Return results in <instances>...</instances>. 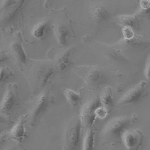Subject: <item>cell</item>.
<instances>
[{"label":"cell","instance_id":"6da1fadb","mask_svg":"<svg viewBox=\"0 0 150 150\" xmlns=\"http://www.w3.org/2000/svg\"><path fill=\"white\" fill-rule=\"evenodd\" d=\"M137 120L136 114L118 117L111 120L102 131L103 143L112 146L121 143L123 133L136 123Z\"/></svg>","mask_w":150,"mask_h":150},{"label":"cell","instance_id":"7a4b0ae2","mask_svg":"<svg viewBox=\"0 0 150 150\" xmlns=\"http://www.w3.org/2000/svg\"><path fill=\"white\" fill-rule=\"evenodd\" d=\"M54 67L51 64L40 63L33 64L30 68L29 81L34 92L43 89L54 72Z\"/></svg>","mask_w":150,"mask_h":150},{"label":"cell","instance_id":"3957f363","mask_svg":"<svg viewBox=\"0 0 150 150\" xmlns=\"http://www.w3.org/2000/svg\"><path fill=\"white\" fill-rule=\"evenodd\" d=\"M18 87L16 84H10L7 86L5 94L0 105L1 113L5 116H10L14 108L20 104Z\"/></svg>","mask_w":150,"mask_h":150},{"label":"cell","instance_id":"277c9868","mask_svg":"<svg viewBox=\"0 0 150 150\" xmlns=\"http://www.w3.org/2000/svg\"><path fill=\"white\" fill-rule=\"evenodd\" d=\"M75 71L91 87H99L105 80L104 74L99 69L92 66H81L75 68Z\"/></svg>","mask_w":150,"mask_h":150},{"label":"cell","instance_id":"5b68a950","mask_svg":"<svg viewBox=\"0 0 150 150\" xmlns=\"http://www.w3.org/2000/svg\"><path fill=\"white\" fill-rule=\"evenodd\" d=\"M81 122L80 119L71 120L67 125L64 148L65 150H74L78 147L80 139Z\"/></svg>","mask_w":150,"mask_h":150},{"label":"cell","instance_id":"8992f818","mask_svg":"<svg viewBox=\"0 0 150 150\" xmlns=\"http://www.w3.org/2000/svg\"><path fill=\"white\" fill-rule=\"evenodd\" d=\"M149 94L147 82L142 81L136 85L129 89L120 98L118 106H124L137 102L146 97Z\"/></svg>","mask_w":150,"mask_h":150},{"label":"cell","instance_id":"52a82bcc","mask_svg":"<svg viewBox=\"0 0 150 150\" xmlns=\"http://www.w3.org/2000/svg\"><path fill=\"white\" fill-rule=\"evenodd\" d=\"M101 105L100 98H95L86 103L82 108L80 119L83 128L87 129L92 127L96 118V109Z\"/></svg>","mask_w":150,"mask_h":150},{"label":"cell","instance_id":"ba28073f","mask_svg":"<svg viewBox=\"0 0 150 150\" xmlns=\"http://www.w3.org/2000/svg\"><path fill=\"white\" fill-rule=\"evenodd\" d=\"M143 134L140 130L129 128L123 133L122 142L128 150H138L143 143Z\"/></svg>","mask_w":150,"mask_h":150},{"label":"cell","instance_id":"9c48e42d","mask_svg":"<svg viewBox=\"0 0 150 150\" xmlns=\"http://www.w3.org/2000/svg\"><path fill=\"white\" fill-rule=\"evenodd\" d=\"M49 97L46 94L39 96L33 103L30 112V125L34 126L43 113L46 111L49 105Z\"/></svg>","mask_w":150,"mask_h":150},{"label":"cell","instance_id":"30bf717a","mask_svg":"<svg viewBox=\"0 0 150 150\" xmlns=\"http://www.w3.org/2000/svg\"><path fill=\"white\" fill-rule=\"evenodd\" d=\"M29 117V114L21 116L13 128L6 133L7 138L19 143H22L27 136L25 124Z\"/></svg>","mask_w":150,"mask_h":150},{"label":"cell","instance_id":"8fae6325","mask_svg":"<svg viewBox=\"0 0 150 150\" xmlns=\"http://www.w3.org/2000/svg\"><path fill=\"white\" fill-rule=\"evenodd\" d=\"M10 47L11 52L16 60L22 65H26L27 61V55L23 47L20 37L16 38L13 41Z\"/></svg>","mask_w":150,"mask_h":150},{"label":"cell","instance_id":"7c38bea8","mask_svg":"<svg viewBox=\"0 0 150 150\" xmlns=\"http://www.w3.org/2000/svg\"><path fill=\"white\" fill-rule=\"evenodd\" d=\"M138 17L136 16L121 15L114 18L113 21L122 27H128L134 30H138L140 28Z\"/></svg>","mask_w":150,"mask_h":150},{"label":"cell","instance_id":"4fadbf2b","mask_svg":"<svg viewBox=\"0 0 150 150\" xmlns=\"http://www.w3.org/2000/svg\"><path fill=\"white\" fill-rule=\"evenodd\" d=\"M90 14L94 20L101 23L107 20L109 14L107 10L103 6L100 4H95L90 8Z\"/></svg>","mask_w":150,"mask_h":150},{"label":"cell","instance_id":"5bb4252c","mask_svg":"<svg viewBox=\"0 0 150 150\" xmlns=\"http://www.w3.org/2000/svg\"><path fill=\"white\" fill-rule=\"evenodd\" d=\"M100 99L102 105L106 109L108 113L111 112L114 109V101L110 88L107 87L103 91Z\"/></svg>","mask_w":150,"mask_h":150},{"label":"cell","instance_id":"9a60e30c","mask_svg":"<svg viewBox=\"0 0 150 150\" xmlns=\"http://www.w3.org/2000/svg\"><path fill=\"white\" fill-rule=\"evenodd\" d=\"M73 50V48H69L58 54L55 62L59 70L64 71L68 68L70 63V57Z\"/></svg>","mask_w":150,"mask_h":150},{"label":"cell","instance_id":"2e32d148","mask_svg":"<svg viewBox=\"0 0 150 150\" xmlns=\"http://www.w3.org/2000/svg\"><path fill=\"white\" fill-rule=\"evenodd\" d=\"M53 30L58 43L61 45L66 46L69 35L66 28L62 24H57L54 26Z\"/></svg>","mask_w":150,"mask_h":150},{"label":"cell","instance_id":"e0dca14e","mask_svg":"<svg viewBox=\"0 0 150 150\" xmlns=\"http://www.w3.org/2000/svg\"><path fill=\"white\" fill-rule=\"evenodd\" d=\"M64 94L67 101L71 106L75 107L80 104L82 101V96L71 89L65 88L63 90Z\"/></svg>","mask_w":150,"mask_h":150},{"label":"cell","instance_id":"ac0fdd59","mask_svg":"<svg viewBox=\"0 0 150 150\" xmlns=\"http://www.w3.org/2000/svg\"><path fill=\"white\" fill-rule=\"evenodd\" d=\"M95 134V131L93 127L87 129L83 142V150H91L94 149Z\"/></svg>","mask_w":150,"mask_h":150},{"label":"cell","instance_id":"d6986e66","mask_svg":"<svg viewBox=\"0 0 150 150\" xmlns=\"http://www.w3.org/2000/svg\"><path fill=\"white\" fill-rule=\"evenodd\" d=\"M47 27V24L44 22L38 24L33 30V36L38 39H41L44 36Z\"/></svg>","mask_w":150,"mask_h":150},{"label":"cell","instance_id":"ffe728a7","mask_svg":"<svg viewBox=\"0 0 150 150\" xmlns=\"http://www.w3.org/2000/svg\"><path fill=\"white\" fill-rule=\"evenodd\" d=\"M14 76L10 69L8 67H2L0 70V81L1 83L5 82L8 79Z\"/></svg>","mask_w":150,"mask_h":150},{"label":"cell","instance_id":"44dd1931","mask_svg":"<svg viewBox=\"0 0 150 150\" xmlns=\"http://www.w3.org/2000/svg\"><path fill=\"white\" fill-rule=\"evenodd\" d=\"M122 34L125 40H130L135 37L134 30L128 27H124L122 29Z\"/></svg>","mask_w":150,"mask_h":150},{"label":"cell","instance_id":"7402d4cb","mask_svg":"<svg viewBox=\"0 0 150 150\" xmlns=\"http://www.w3.org/2000/svg\"><path fill=\"white\" fill-rule=\"evenodd\" d=\"M107 113L106 109L104 107H103L102 105L99 106L96 109V117H97L99 119H103L105 118L107 114Z\"/></svg>","mask_w":150,"mask_h":150},{"label":"cell","instance_id":"603a6c76","mask_svg":"<svg viewBox=\"0 0 150 150\" xmlns=\"http://www.w3.org/2000/svg\"><path fill=\"white\" fill-rule=\"evenodd\" d=\"M17 0H3L1 4V10H6L9 8L15 5Z\"/></svg>","mask_w":150,"mask_h":150},{"label":"cell","instance_id":"cb8c5ba5","mask_svg":"<svg viewBox=\"0 0 150 150\" xmlns=\"http://www.w3.org/2000/svg\"><path fill=\"white\" fill-rule=\"evenodd\" d=\"M137 17H144L148 19H150V7L148 9H140L138 13H137Z\"/></svg>","mask_w":150,"mask_h":150},{"label":"cell","instance_id":"d4e9b609","mask_svg":"<svg viewBox=\"0 0 150 150\" xmlns=\"http://www.w3.org/2000/svg\"><path fill=\"white\" fill-rule=\"evenodd\" d=\"M144 74L145 77L147 78V79L150 80V55L147 58L146 63L145 67Z\"/></svg>","mask_w":150,"mask_h":150},{"label":"cell","instance_id":"484cf974","mask_svg":"<svg viewBox=\"0 0 150 150\" xmlns=\"http://www.w3.org/2000/svg\"><path fill=\"white\" fill-rule=\"evenodd\" d=\"M141 9H146L150 7V0H140Z\"/></svg>","mask_w":150,"mask_h":150},{"label":"cell","instance_id":"4316f807","mask_svg":"<svg viewBox=\"0 0 150 150\" xmlns=\"http://www.w3.org/2000/svg\"><path fill=\"white\" fill-rule=\"evenodd\" d=\"M26 1V0H17V2L15 5L16 7L18 9H20Z\"/></svg>","mask_w":150,"mask_h":150},{"label":"cell","instance_id":"83f0119b","mask_svg":"<svg viewBox=\"0 0 150 150\" xmlns=\"http://www.w3.org/2000/svg\"><path fill=\"white\" fill-rule=\"evenodd\" d=\"M8 59V56L5 53H4L3 52L2 53H1V62H2H2H4L6 61Z\"/></svg>","mask_w":150,"mask_h":150},{"label":"cell","instance_id":"f1b7e54d","mask_svg":"<svg viewBox=\"0 0 150 150\" xmlns=\"http://www.w3.org/2000/svg\"><path fill=\"white\" fill-rule=\"evenodd\" d=\"M51 0H45L44 6L45 8H47Z\"/></svg>","mask_w":150,"mask_h":150}]
</instances>
